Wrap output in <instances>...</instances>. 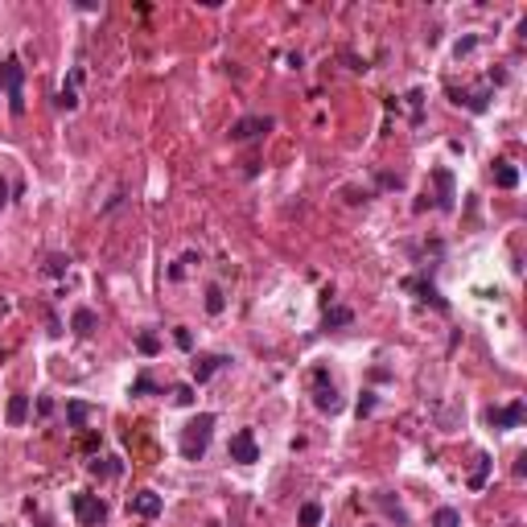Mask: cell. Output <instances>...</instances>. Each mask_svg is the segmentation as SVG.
I'll return each instance as SVG.
<instances>
[{
    "label": "cell",
    "mask_w": 527,
    "mask_h": 527,
    "mask_svg": "<svg viewBox=\"0 0 527 527\" xmlns=\"http://www.w3.org/2000/svg\"><path fill=\"white\" fill-rule=\"evenodd\" d=\"M211 433H215V412H198V416L181 429V453H185L190 461H198V457L206 453V445H211Z\"/></svg>",
    "instance_id": "obj_1"
},
{
    "label": "cell",
    "mask_w": 527,
    "mask_h": 527,
    "mask_svg": "<svg viewBox=\"0 0 527 527\" xmlns=\"http://www.w3.org/2000/svg\"><path fill=\"white\" fill-rule=\"evenodd\" d=\"M0 87L8 95V112L13 116H25V66L17 58H4L0 62Z\"/></svg>",
    "instance_id": "obj_2"
},
{
    "label": "cell",
    "mask_w": 527,
    "mask_h": 527,
    "mask_svg": "<svg viewBox=\"0 0 527 527\" xmlns=\"http://www.w3.org/2000/svg\"><path fill=\"white\" fill-rule=\"evenodd\" d=\"M70 507H75V519L83 527H99V524H107V503L99 498V494H75L70 498Z\"/></svg>",
    "instance_id": "obj_3"
},
{
    "label": "cell",
    "mask_w": 527,
    "mask_h": 527,
    "mask_svg": "<svg viewBox=\"0 0 527 527\" xmlns=\"http://www.w3.org/2000/svg\"><path fill=\"white\" fill-rule=\"evenodd\" d=\"M272 128H276L272 116H243V120L231 124V140L243 144V140H256V136H264V132H272Z\"/></svg>",
    "instance_id": "obj_4"
},
{
    "label": "cell",
    "mask_w": 527,
    "mask_h": 527,
    "mask_svg": "<svg viewBox=\"0 0 527 527\" xmlns=\"http://www.w3.org/2000/svg\"><path fill=\"white\" fill-rule=\"evenodd\" d=\"M231 461H239V466H252V461H260V445H256V433L252 429H239L235 437H231Z\"/></svg>",
    "instance_id": "obj_5"
},
{
    "label": "cell",
    "mask_w": 527,
    "mask_h": 527,
    "mask_svg": "<svg viewBox=\"0 0 527 527\" xmlns=\"http://www.w3.org/2000/svg\"><path fill=\"white\" fill-rule=\"evenodd\" d=\"M313 383H317V392H313V404H317V412H338L342 408V395H338V388L334 383H326V371H313Z\"/></svg>",
    "instance_id": "obj_6"
},
{
    "label": "cell",
    "mask_w": 527,
    "mask_h": 527,
    "mask_svg": "<svg viewBox=\"0 0 527 527\" xmlns=\"http://www.w3.org/2000/svg\"><path fill=\"white\" fill-rule=\"evenodd\" d=\"M524 399H511L507 408H486V420L494 425V429H519L524 425Z\"/></svg>",
    "instance_id": "obj_7"
},
{
    "label": "cell",
    "mask_w": 527,
    "mask_h": 527,
    "mask_svg": "<svg viewBox=\"0 0 527 527\" xmlns=\"http://www.w3.org/2000/svg\"><path fill=\"white\" fill-rule=\"evenodd\" d=\"M404 289H408V293H416V297H420L425 305L441 309V313L449 309V301L441 297V289H437V284H433V280H425V276H408V280H404Z\"/></svg>",
    "instance_id": "obj_8"
},
{
    "label": "cell",
    "mask_w": 527,
    "mask_h": 527,
    "mask_svg": "<svg viewBox=\"0 0 527 527\" xmlns=\"http://www.w3.org/2000/svg\"><path fill=\"white\" fill-rule=\"evenodd\" d=\"M161 507H165V503H161V494H153V490H136V494L128 498V511L132 515H140V519H157Z\"/></svg>",
    "instance_id": "obj_9"
},
{
    "label": "cell",
    "mask_w": 527,
    "mask_h": 527,
    "mask_svg": "<svg viewBox=\"0 0 527 527\" xmlns=\"http://www.w3.org/2000/svg\"><path fill=\"white\" fill-rule=\"evenodd\" d=\"M222 367H227V358H222V354H198V358H194V379H198V383H206V379H211L215 371H222Z\"/></svg>",
    "instance_id": "obj_10"
},
{
    "label": "cell",
    "mask_w": 527,
    "mask_h": 527,
    "mask_svg": "<svg viewBox=\"0 0 527 527\" xmlns=\"http://www.w3.org/2000/svg\"><path fill=\"white\" fill-rule=\"evenodd\" d=\"M433 181H437V206L441 211H453V198H457V194H453V174H449V169H437V174H433Z\"/></svg>",
    "instance_id": "obj_11"
},
{
    "label": "cell",
    "mask_w": 527,
    "mask_h": 527,
    "mask_svg": "<svg viewBox=\"0 0 527 527\" xmlns=\"http://www.w3.org/2000/svg\"><path fill=\"white\" fill-rule=\"evenodd\" d=\"M95 326H99L95 309H75V317H70V330H75L79 338H87V334H95Z\"/></svg>",
    "instance_id": "obj_12"
},
{
    "label": "cell",
    "mask_w": 527,
    "mask_h": 527,
    "mask_svg": "<svg viewBox=\"0 0 527 527\" xmlns=\"http://www.w3.org/2000/svg\"><path fill=\"white\" fill-rule=\"evenodd\" d=\"M91 416H95V408L83 404V399H70V404H66V420H70V429H83Z\"/></svg>",
    "instance_id": "obj_13"
},
{
    "label": "cell",
    "mask_w": 527,
    "mask_h": 527,
    "mask_svg": "<svg viewBox=\"0 0 527 527\" xmlns=\"http://www.w3.org/2000/svg\"><path fill=\"white\" fill-rule=\"evenodd\" d=\"M453 103H466L470 112H486V103H490V91H453Z\"/></svg>",
    "instance_id": "obj_14"
},
{
    "label": "cell",
    "mask_w": 527,
    "mask_h": 527,
    "mask_svg": "<svg viewBox=\"0 0 527 527\" xmlns=\"http://www.w3.org/2000/svg\"><path fill=\"white\" fill-rule=\"evenodd\" d=\"M494 185H498V190H515V185H519V169H515L511 161H498V165H494Z\"/></svg>",
    "instance_id": "obj_15"
},
{
    "label": "cell",
    "mask_w": 527,
    "mask_h": 527,
    "mask_svg": "<svg viewBox=\"0 0 527 527\" xmlns=\"http://www.w3.org/2000/svg\"><path fill=\"white\" fill-rule=\"evenodd\" d=\"M351 321H354V309H346V305L326 309V317H321V326H326V330H342V326H351Z\"/></svg>",
    "instance_id": "obj_16"
},
{
    "label": "cell",
    "mask_w": 527,
    "mask_h": 527,
    "mask_svg": "<svg viewBox=\"0 0 527 527\" xmlns=\"http://www.w3.org/2000/svg\"><path fill=\"white\" fill-rule=\"evenodd\" d=\"M29 416V395H13L8 399V425H25Z\"/></svg>",
    "instance_id": "obj_17"
},
{
    "label": "cell",
    "mask_w": 527,
    "mask_h": 527,
    "mask_svg": "<svg viewBox=\"0 0 527 527\" xmlns=\"http://www.w3.org/2000/svg\"><path fill=\"white\" fill-rule=\"evenodd\" d=\"M87 470L95 478H116V474H120V461H116V457H95Z\"/></svg>",
    "instance_id": "obj_18"
},
{
    "label": "cell",
    "mask_w": 527,
    "mask_h": 527,
    "mask_svg": "<svg viewBox=\"0 0 527 527\" xmlns=\"http://www.w3.org/2000/svg\"><path fill=\"white\" fill-rule=\"evenodd\" d=\"M433 527H461V511L457 507H437L433 511Z\"/></svg>",
    "instance_id": "obj_19"
},
{
    "label": "cell",
    "mask_w": 527,
    "mask_h": 527,
    "mask_svg": "<svg viewBox=\"0 0 527 527\" xmlns=\"http://www.w3.org/2000/svg\"><path fill=\"white\" fill-rule=\"evenodd\" d=\"M297 524H301V527H321V503H305Z\"/></svg>",
    "instance_id": "obj_20"
},
{
    "label": "cell",
    "mask_w": 527,
    "mask_h": 527,
    "mask_svg": "<svg viewBox=\"0 0 527 527\" xmlns=\"http://www.w3.org/2000/svg\"><path fill=\"white\" fill-rule=\"evenodd\" d=\"M474 461H478V466H474V474H470V486H474V490H478V486L486 482V474H490V457H486V453H478V457H474Z\"/></svg>",
    "instance_id": "obj_21"
},
{
    "label": "cell",
    "mask_w": 527,
    "mask_h": 527,
    "mask_svg": "<svg viewBox=\"0 0 527 527\" xmlns=\"http://www.w3.org/2000/svg\"><path fill=\"white\" fill-rule=\"evenodd\" d=\"M379 507H383V511H388V515H392L399 527H408V515H404V507H399V503H392L388 494H379Z\"/></svg>",
    "instance_id": "obj_22"
},
{
    "label": "cell",
    "mask_w": 527,
    "mask_h": 527,
    "mask_svg": "<svg viewBox=\"0 0 527 527\" xmlns=\"http://www.w3.org/2000/svg\"><path fill=\"white\" fill-rule=\"evenodd\" d=\"M136 351L140 354H157L161 351V338H157V334H136Z\"/></svg>",
    "instance_id": "obj_23"
},
{
    "label": "cell",
    "mask_w": 527,
    "mask_h": 527,
    "mask_svg": "<svg viewBox=\"0 0 527 527\" xmlns=\"http://www.w3.org/2000/svg\"><path fill=\"white\" fill-rule=\"evenodd\" d=\"M66 268H70V260H66V256H49V260H45V276H66Z\"/></svg>",
    "instance_id": "obj_24"
},
{
    "label": "cell",
    "mask_w": 527,
    "mask_h": 527,
    "mask_svg": "<svg viewBox=\"0 0 527 527\" xmlns=\"http://www.w3.org/2000/svg\"><path fill=\"white\" fill-rule=\"evenodd\" d=\"M222 305H227V301H222V289L211 284V289H206V313H222Z\"/></svg>",
    "instance_id": "obj_25"
},
{
    "label": "cell",
    "mask_w": 527,
    "mask_h": 527,
    "mask_svg": "<svg viewBox=\"0 0 527 527\" xmlns=\"http://www.w3.org/2000/svg\"><path fill=\"white\" fill-rule=\"evenodd\" d=\"M153 392H157V383H153L148 375H140V379L132 383V395H153Z\"/></svg>",
    "instance_id": "obj_26"
},
{
    "label": "cell",
    "mask_w": 527,
    "mask_h": 527,
    "mask_svg": "<svg viewBox=\"0 0 527 527\" xmlns=\"http://www.w3.org/2000/svg\"><path fill=\"white\" fill-rule=\"evenodd\" d=\"M177 346H181V351H194V334H190V330H185V326H177Z\"/></svg>",
    "instance_id": "obj_27"
},
{
    "label": "cell",
    "mask_w": 527,
    "mask_h": 527,
    "mask_svg": "<svg viewBox=\"0 0 527 527\" xmlns=\"http://www.w3.org/2000/svg\"><path fill=\"white\" fill-rule=\"evenodd\" d=\"M58 107H66V112H75V107H79V99H75V87H66L62 95H58Z\"/></svg>",
    "instance_id": "obj_28"
},
{
    "label": "cell",
    "mask_w": 527,
    "mask_h": 527,
    "mask_svg": "<svg viewBox=\"0 0 527 527\" xmlns=\"http://www.w3.org/2000/svg\"><path fill=\"white\" fill-rule=\"evenodd\" d=\"M174 399H177V404H194V392H190V383H177V388H174Z\"/></svg>",
    "instance_id": "obj_29"
},
{
    "label": "cell",
    "mask_w": 527,
    "mask_h": 527,
    "mask_svg": "<svg viewBox=\"0 0 527 527\" xmlns=\"http://www.w3.org/2000/svg\"><path fill=\"white\" fill-rule=\"evenodd\" d=\"M371 408H375V395H371V392H362V399H358V416H367Z\"/></svg>",
    "instance_id": "obj_30"
},
{
    "label": "cell",
    "mask_w": 527,
    "mask_h": 527,
    "mask_svg": "<svg viewBox=\"0 0 527 527\" xmlns=\"http://www.w3.org/2000/svg\"><path fill=\"white\" fill-rule=\"evenodd\" d=\"M474 45H478V38H466V42H457V58H461V54H470Z\"/></svg>",
    "instance_id": "obj_31"
},
{
    "label": "cell",
    "mask_w": 527,
    "mask_h": 527,
    "mask_svg": "<svg viewBox=\"0 0 527 527\" xmlns=\"http://www.w3.org/2000/svg\"><path fill=\"white\" fill-rule=\"evenodd\" d=\"M4 202H8V181L0 177V211H4Z\"/></svg>",
    "instance_id": "obj_32"
},
{
    "label": "cell",
    "mask_w": 527,
    "mask_h": 527,
    "mask_svg": "<svg viewBox=\"0 0 527 527\" xmlns=\"http://www.w3.org/2000/svg\"><path fill=\"white\" fill-rule=\"evenodd\" d=\"M206 527H222V524H206Z\"/></svg>",
    "instance_id": "obj_33"
},
{
    "label": "cell",
    "mask_w": 527,
    "mask_h": 527,
    "mask_svg": "<svg viewBox=\"0 0 527 527\" xmlns=\"http://www.w3.org/2000/svg\"><path fill=\"white\" fill-rule=\"evenodd\" d=\"M0 317H4V305H0Z\"/></svg>",
    "instance_id": "obj_34"
}]
</instances>
